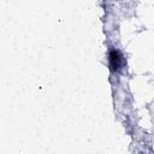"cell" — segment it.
<instances>
[{
	"instance_id": "cell-1",
	"label": "cell",
	"mask_w": 154,
	"mask_h": 154,
	"mask_svg": "<svg viewBox=\"0 0 154 154\" xmlns=\"http://www.w3.org/2000/svg\"><path fill=\"white\" fill-rule=\"evenodd\" d=\"M108 61H109L111 70L114 72H118L122 70V67L124 65V57L118 49L112 48L108 53Z\"/></svg>"
}]
</instances>
